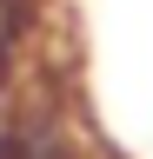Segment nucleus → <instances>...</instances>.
Instances as JSON below:
<instances>
[{
	"instance_id": "obj_1",
	"label": "nucleus",
	"mask_w": 153,
	"mask_h": 159,
	"mask_svg": "<svg viewBox=\"0 0 153 159\" xmlns=\"http://www.w3.org/2000/svg\"><path fill=\"white\" fill-rule=\"evenodd\" d=\"M0 159H127L87 113L73 73L27 66L0 86Z\"/></svg>"
},
{
	"instance_id": "obj_2",
	"label": "nucleus",
	"mask_w": 153,
	"mask_h": 159,
	"mask_svg": "<svg viewBox=\"0 0 153 159\" xmlns=\"http://www.w3.org/2000/svg\"><path fill=\"white\" fill-rule=\"evenodd\" d=\"M47 13H53V0H0V86L33 66V47H40V33H47Z\"/></svg>"
}]
</instances>
